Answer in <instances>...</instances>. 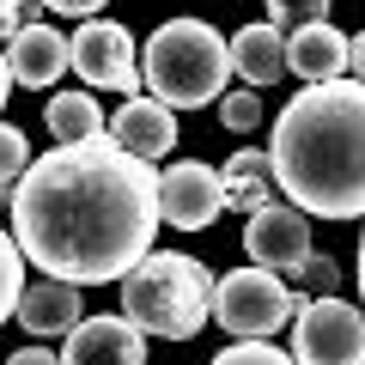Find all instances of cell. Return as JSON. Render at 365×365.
I'll list each match as a JSON object with an SVG mask.
<instances>
[{
    "instance_id": "8",
    "label": "cell",
    "mask_w": 365,
    "mask_h": 365,
    "mask_svg": "<svg viewBox=\"0 0 365 365\" xmlns=\"http://www.w3.org/2000/svg\"><path fill=\"white\" fill-rule=\"evenodd\" d=\"M244 250H250V262H262V268H274V274H299L304 262L317 256L311 250V213L299 207V201H268L262 213H250V225H244Z\"/></svg>"
},
{
    "instance_id": "15",
    "label": "cell",
    "mask_w": 365,
    "mask_h": 365,
    "mask_svg": "<svg viewBox=\"0 0 365 365\" xmlns=\"http://www.w3.org/2000/svg\"><path fill=\"white\" fill-rule=\"evenodd\" d=\"M19 323H25L31 335H67V329L79 323V287L61 280V274L25 287V299H19Z\"/></svg>"
},
{
    "instance_id": "19",
    "label": "cell",
    "mask_w": 365,
    "mask_h": 365,
    "mask_svg": "<svg viewBox=\"0 0 365 365\" xmlns=\"http://www.w3.org/2000/svg\"><path fill=\"white\" fill-rule=\"evenodd\" d=\"M220 122L237 128V134L262 128V91H225V98H220Z\"/></svg>"
},
{
    "instance_id": "23",
    "label": "cell",
    "mask_w": 365,
    "mask_h": 365,
    "mask_svg": "<svg viewBox=\"0 0 365 365\" xmlns=\"http://www.w3.org/2000/svg\"><path fill=\"white\" fill-rule=\"evenodd\" d=\"M299 280H304V292H317V299H329V292L341 287V262L335 256H311L299 268Z\"/></svg>"
},
{
    "instance_id": "29",
    "label": "cell",
    "mask_w": 365,
    "mask_h": 365,
    "mask_svg": "<svg viewBox=\"0 0 365 365\" xmlns=\"http://www.w3.org/2000/svg\"><path fill=\"white\" fill-rule=\"evenodd\" d=\"M19 6H25V0H0V13H19Z\"/></svg>"
},
{
    "instance_id": "27",
    "label": "cell",
    "mask_w": 365,
    "mask_h": 365,
    "mask_svg": "<svg viewBox=\"0 0 365 365\" xmlns=\"http://www.w3.org/2000/svg\"><path fill=\"white\" fill-rule=\"evenodd\" d=\"M6 91H13V61L0 55V104H6Z\"/></svg>"
},
{
    "instance_id": "30",
    "label": "cell",
    "mask_w": 365,
    "mask_h": 365,
    "mask_svg": "<svg viewBox=\"0 0 365 365\" xmlns=\"http://www.w3.org/2000/svg\"><path fill=\"white\" fill-rule=\"evenodd\" d=\"M6 201H13V189H0V207H6Z\"/></svg>"
},
{
    "instance_id": "9",
    "label": "cell",
    "mask_w": 365,
    "mask_h": 365,
    "mask_svg": "<svg viewBox=\"0 0 365 365\" xmlns=\"http://www.w3.org/2000/svg\"><path fill=\"white\" fill-rule=\"evenodd\" d=\"M158 207L182 232H207L213 213L225 207V177L213 165H201V158H182V165H170L158 177Z\"/></svg>"
},
{
    "instance_id": "22",
    "label": "cell",
    "mask_w": 365,
    "mask_h": 365,
    "mask_svg": "<svg viewBox=\"0 0 365 365\" xmlns=\"http://www.w3.org/2000/svg\"><path fill=\"white\" fill-rule=\"evenodd\" d=\"M213 365H299V353H280V347H268V341H237V347H225Z\"/></svg>"
},
{
    "instance_id": "12",
    "label": "cell",
    "mask_w": 365,
    "mask_h": 365,
    "mask_svg": "<svg viewBox=\"0 0 365 365\" xmlns=\"http://www.w3.org/2000/svg\"><path fill=\"white\" fill-rule=\"evenodd\" d=\"M6 61H13V79H19V86L43 91V86H55V79L73 67V49H67L61 31H49V25H25L13 43H6Z\"/></svg>"
},
{
    "instance_id": "20",
    "label": "cell",
    "mask_w": 365,
    "mask_h": 365,
    "mask_svg": "<svg viewBox=\"0 0 365 365\" xmlns=\"http://www.w3.org/2000/svg\"><path fill=\"white\" fill-rule=\"evenodd\" d=\"M329 6H335V0H268V19H274L280 31H299V25L329 19Z\"/></svg>"
},
{
    "instance_id": "5",
    "label": "cell",
    "mask_w": 365,
    "mask_h": 365,
    "mask_svg": "<svg viewBox=\"0 0 365 365\" xmlns=\"http://www.w3.org/2000/svg\"><path fill=\"white\" fill-rule=\"evenodd\" d=\"M213 317H220V329H232L237 341H268L274 329H287L292 317H299V299L287 292V280L274 268L250 262V268L225 274L220 287H213Z\"/></svg>"
},
{
    "instance_id": "21",
    "label": "cell",
    "mask_w": 365,
    "mask_h": 365,
    "mask_svg": "<svg viewBox=\"0 0 365 365\" xmlns=\"http://www.w3.org/2000/svg\"><path fill=\"white\" fill-rule=\"evenodd\" d=\"M25 170H31V146H25V134L0 122V189H13Z\"/></svg>"
},
{
    "instance_id": "1",
    "label": "cell",
    "mask_w": 365,
    "mask_h": 365,
    "mask_svg": "<svg viewBox=\"0 0 365 365\" xmlns=\"http://www.w3.org/2000/svg\"><path fill=\"white\" fill-rule=\"evenodd\" d=\"M165 220L153 158L128 153L116 134L61 140L31 158L13 182V237L43 274L73 287H110L153 250Z\"/></svg>"
},
{
    "instance_id": "11",
    "label": "cell",
    "mask_w": 365,
    "mask_h": 365,
    "mask_svg": "<svg viewBox=\"0 0 365 365\" xmlns=\"http://www.w3.org/2000/svg\"><path fill=\"white\" fill-rule=\"evenodd\" d=\"M110 134H116L128 153H140V158H165L170 146H177V110H170L165 98H122Z\"/></svg>"
},
{
    "instance_id": "13",
    "label": "cell",
    "mask_w": 365,
    "mask_h": 365,
    "mask_svg": "<svg viewBox=\"0 0 365 365\" xmlns=\"http://www.w3.org/2000/svg\"><path fill=\"white\" fill-rule=\"evenodd\" d=\"M287 61L299 79H341V67H353V43L341 37L329 19H317V25H299L287 31Z\"/></svg>"
},
{
    "instance_id": "4",
    "label": "cell",
    "mask_w": 365,
    "mask_h": 365,
    "mask_svg": "<svg viewBox=\"0 0 365 365\" xmlns=\"http://www.w3.org/2000/svg\"><path fill=\"white\" fill-rule=\"evenodd\" d=\"M146 91L165 98L170 110H201L213 98H225V79L237 73L232 43L201 19H165L140 49Z\"/></svg>"
},
{
    "instance_id": "10",
    "label": "cell",
    "mask_w": 365,
    "mask_h": 365,
    "mask_svg": "<svg viewBox=\"0 0 365 365\" xmlns=\"http://www.w3.org/2000/svg\"><path fill=\"white\" fill-rule=\"evenodd\" d=\"M61 365H146V329L122 317H79L67 329V353Z\"/></svg>"
},
{
    "instance_id": "18",
    "label": "cell",
    "mask_w": 365,
    "mask_h": 365,
    "mask_svg": "<svg viewBox=\"0 0 365 365\" xmlns=\"http://www.w3.org/2000/svg\"><path fill=\"white\" fill-rule=\"evenodd\" d=\"M19 274H25V244L0 225V323H6V317L19 311V299H25V280H19Z\"/></svg>"
},
{
    "instance_id": "3",
    "label": "cell",
    "mask_w": 365,
    "mask_h": 365,
    "mask_svg": "<svg viewBox=\"0 0 365 365\" xmlns=\"http://www.w3.org/2000/svg\"><path fill=\"white\" fill-rule=\"evenodd\" d=\"M122 311L165 341H195L201 323L213 317V274L207 262L182 256V250H146L122 274Z\"/></svg>"
},
{
    "instance_id": "26",
    "label": "cell",
    "mask_w": 365,
    "mask_h": 365,
    "mask_svg": "<svg viewBox=\"0 0 365 365\" xmlns=\"http://www.w3.org/2000/svg\"><path fill=\"white\" fill-rule=\"evenodd\" d=\"M353 79H365V31L353 37Z\"/></svg>"
},
{
    "instance_id": "17",
    "label": "cell",
    "mask_w": 365,
    "mask_h": 365,
    "mask_svg": "<svg viewBox=\"0 0 365 365\" xmlns=\"http://www.w3.org/2000/svg\"><path fill=\"white\" fill-rule=\"evenodd\" d=\"M43 122H49L55 140H86V134H104V116H98V98H91V91H61V98H49Z\"/></svg>"
},
{
    "instance_id": "7",
    "label": "cell",
    "mask_w": 365,
    "mask_h": 365,
    "mask_svg": "<svg viewBox=\"0 0 365 365\" xmlns=\"http://www.w3.org/2000/svg\"><path fill=\"white\" fill-rule=\"evenodd\" d=\"M73 49V73L98 91H122V98H140L146 73L134 67V37L116 25V19H86V25L67 37Z\"/></svg>"
},
{
    "instance_id": "2",
    "label": "cell",
    "mask_w": 365,
    "mask_h": 365,
    "mask_svg": "<svg viewBox=\"0 0 365 365\" xmlns=\"http://www.w3.org/2000/svg\"><path fill=\"white\" fill-rule=\"evenodd\" d=\"M274 182L311 220L365 213V79H317L292 98L268 134Z\"/></svg>"
},
{
    "instance_id": "16",
    "label": "cell",
    "mask_w": 365,
    "mask_h": 365,
    "mask_svg": "<svg viewBox=\"0 0 365 365\" xmlns=\"http://www.w3.org/2000/svg\"><path fill=\"white\" fill-rule=\"evenodd\" d=\"M220 177H225V207H237V213H262V207H268L274 158H262L256 146H244V153H232V158L220 165Z\"/></svg>"
},
{
    "instance_id": "24",
    "label": "cell",
    "mask_w": 365,
    "mask_h": 365,
    "mask_svg": "<svg viewBox=\"0 0 365 365\" xmlns=\"http://www.w3.org/2000/svg\"><path fill=\"white\" fill-rule=\"evenodd\" d=\"M43 6H55V13H73V19H91L104 0H43Z\"/></svg>"
},
{
    "instance_id": "14",
    "label": "cell",
    "mask_w": 365,
    "mask_h": 365,
    "mask_svg": "<svg viewBox=\"0 0 365 365\" xmlns=\"http://www.w3.org/2000/svg\"><path fill=\"white\" fill-rule=\"evenodd\" d=\"M232 61H237V79H250V86H274V79H287L292 61H287V31L274 25H244L232 37Z\"/></svg>"
},
{
    "instance_id": "6",
    "label": "cell",
    "mask_w": 365,
    "mask_h": 365,
    "mask_svg": "<svg viewBox=\"0 0 365 365\" xmlns=\"http://www.w3.org/2000/svg\"><path fill=\"white\" fill-rule=\"evenodd\" d=\"M292 353L299 365H365V317L347 299H299L292 317Z\"/></svg>"
},
{
    "instance_id": "25",
    "label": "cell",
    "mask_w": 365,
    "mask_h": 365,
    "mask_svg": "<svg viewBox=\"0 0 365 365\" xmlns=\"http://www.w3.org/2000/svg\"><path fill=\"white\" fill-rule=\"evenodd\" d=\"M6 365H61V353H43V347H25V353H13Z\"/></svg>"
},
{
    "instance_id": "28",
    "label": "cell",
    "mask_w": 365,
    "mask_h": 365,
    "mask_svg": "<svg viewBox=\"0 0 365 365\" xmlns=\"http://www.w3.org/2000/svg\"><path fill=\"white\" fill-rule=\"evenodd\" d=\"M359 299H365V237H359Z\"/></svg>"
}]
</instances>
